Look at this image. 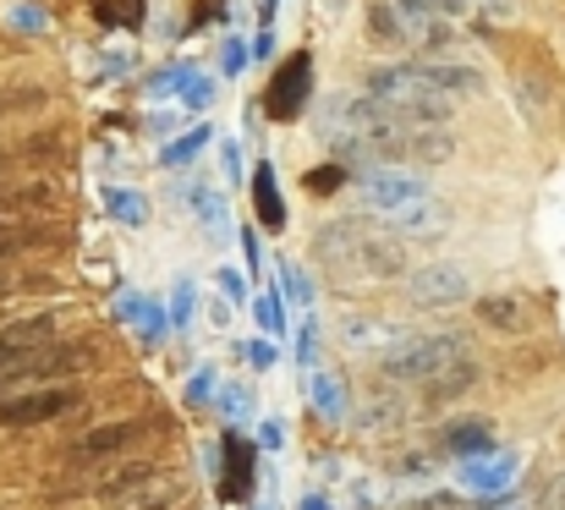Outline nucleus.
<instances>
[{
	"label": "nucleus",
	"instance_id": "1",
	"mask_svg": "<svg viewBox=\"0 0 565 510\" xmlns=\"http://www.w3.org/2000/svg\"><path fill=\"white\" fill-rule=\"evenodd\" d=\"M319 258L347 280H395L406 275V236L363 220H330L319 231Z\"/></svg>",
	"mask_w": 565,
	"mask_h": 510
},
{
	"label": "nucleus",
	"instance_id": "2",
	"mask_svg": "<svg viewBox=\"0 0 565 510\" xmlns=\"http://www.w3.org/2000/svg\"><path fill=\"white\" fill-rule=\"evenodd\" d=\"M467 357H472V351H467L461 336L406 340V346H395V351L384 357V373H390L395 384H428V379H439L445 368H456V362H467Z\"/></svg>",
	"mask_w": 565,
	"mask_h": 510
},
{
	"label": "nucleus",
	"instance_id": "3",
	"mask_svg": "<svg viewBox=\"0 0 565 510\" xmlns=\"http://www.w3.org/2000/svg\"><path fill=\"white\" fill-rule=\"evenodd\" d=\"M83 406V390L72 384H39V390H17V395H0V428H39V423H55L66 412Z\"/></svg>",
	"mask_w": 565,
	"mask_h": 510
},
{
	"label": "nucleus",
	"instance_id": "4",
	"mask_svg": "<svg viewBox=\"0 0 565 510\" xmlns=\"http://www.w3.org/2000/svg\"><path fill=\"white\" fill-rule=\"evenodd\" d=\"M143 434H149V423H143V417H127V423H99V428H88L83 439H72L66 461H72V467H110V461L132 456V450L143 445Z\"/></svg>",
	"mask_w": 565,
	"mask_h": 510
},
{
	"label": "nucleus",
	"instance_id": "5",
	"mask_svg": "<svg viewBox=\"0 0 565 510\" xmlns=\"http://www.w3.org/2000/svg\"><path fill=\"white\" fill-rule=\"evenodd\" d=\"M428 198V187L417 181V176H406V170H369L363 176V203L374 209L379 220H401V214H412L417 203Z\"/></svg>",
	"mask_w": 565,
	"mask_h": 510
},
{
	"label": "nucleus",
	"instance_id": "6",
	"mask_svg": "<svg viewBox=\"0 0 565 510\" xmlns=\"http://www.w3.org/2000/svg\"><path fill=\"white\" fill-rule=\"evenodd\" d=\"M308 94H313V61L297 50V55L269 77V88H264V110H269V121H297L302 105H308Z\"/></svg>",
	"mask_w": 565,
	"mask_h": 510
},
{
	"label": "nucleus",
	"instance_id": "7",
	"mask_svg": "<svg viewBox=\"0 0 565 510\" xmlns=\"http://www.w3.org/2000/svg\"><path fill=\"white\" fill-rule=\"evenodd\" d=\"M188 500V478L182 472H171V467H149L138 484H127L110 510H177Z\"/></svg>",
	"mask_w": 565,
	"mask_h": 510
},
{
	"label": "nucleus",
	"instance_id": "8",
	"mask_svg": "<svg viewBox=\"0 0 565 510\" xmlns=\"http://www.w3.org/2000/svg\"><path fill=\"white\" fill-rule=\"evenodd\" d=\"M406 297H412L417 308H456V302L472 297V286H467V275H461L456 264H428V269H417V275L406 280Z\"/></svg>",
	"mask_w": 565,
	"mask_h": 510
},
{
	"label": "nucleus",
	"instance_id": "9",
	"mask_svg": "<svg viewBox=\"0 0 565 510\" xmlns=\"http://www.w3.org/2000/svg\"><path fill=\"white\" fill-rule=\"evenodd\" d=\"M489 330H505V336H522V330H533L539 325V308H533V297H522V291H494V297H478V308H472Z\"/></svg>",
	"mask_w": 565,
	"mask_h": 510
},
{
	"label": "nucleus",
	"instance_id": "10",
	"mask_svg": "<svg viewBox=\"0 0 565 510\" xmlns=\"http://www.w3.org/2000/svg\"><path fill=\"white\" fill-rule=\"evenodd\" d=\"M55 340H61V325H55V319H22V325L0 330V368H17V362H28L33 351H44V346H55Z\"/></svg>",
	"mask_w": 565,
	"mask_h": 510
},
{
	"label": "nucleus",
	"instance_id": "11",
	"mask_svg": "<svg viewBox=\"0 0 565 510\" xmlns=\"http://www.w3.org/2000/svg\"><path fill=\"white\" fill-rule=\"evenodd\" d=\"M220 495L231 506H242L253 495V450L242 439H225V478H220Z\"/></svg>",
	"mask_w": 565,
	"mask_h": 510
},
{
	"label": "nucleus",
	"instance_id": "12",
	"mask_svg": "<svg viewBox=\"0 0 565 510\" xmlns=\"http://www.w3.org/2000/svg\"><path fill=\"white\" fill-rule=\"evenodd\" d=\"M253 198H258V220L280 231L286 225V203H280V187H275V170L269 166L253 170Z\"/></svg>",
	"mask_w": 565,
	"mask_h": 510
},
{
	"label": "nucleus",
	"instance_id": "13",
	"mask_svg": "<svg viewBox=\"0 0 565 510\" xmlns=\"http://www.w3.org/2000/svg\"><path fill=\"white\" fill-rule=\"evenodd\" d=\"M94 17L105 28H143V0H94Z\"/></svg>",
	"mask_w": 565,
	"mask_h": 510
},
{
	"label": "nucleus",
	"instance_id": "14",
	"mask_svg": "<svg viewBox=\"0 0 565 510\" xmlns=\"http://www.w3.org/2000/svg\"><path fill=\"white\" fill-rule=\"evenodd\" d=\"M188 203H192V214L209 225V231H225V214H220V198L209 192V187H192L188 192Z\"/></svg>",
	"mask_w": 565,
	"mask_h": 510
},
{
	"label": "nucleus",
	"instance_id": "15",
	"mask_svg": "<svg viewBox=\"0 0 565 510\" xmlns=\"http://www.w3.org/2000/svg\"><path fill=\"white\" fill-rule=\"evenodd\" d=\"M379 340H395V330L379 325V319H352L347 325V346H379Z\"/></svg>",
	"mask_w": 565,
	"mask_h": 510
},
{
	"label": "nucleus",
	"instance_id": "16",
	"mask_svg": "<svg viewBox=\"0 0 565 510\" xmlns=\"http://www.w3.org/2000/svg\"><path fill=\"white\" fill-rule=\"evenodd\" d=\"M330 187H341V170H335V166H324V170H308V192H313V198H324Z\"/></svg>",
	"mask_w": 565,
	"mask_h": 510
},
{
	"label": "nucleus",
	"instance_id": "17",
	"mask_svg": "<svg viewBox=\"0 0 565 510\" xmlns=\"http://www.w3.org/2000/svg\"><path fill=\"white\" fill-rule=\"evenodd\" d=\"M489 445V428H461V434H450V450H483Z\"/></svg>",
	"mask_w": 565,
	"mask_h": 510
},
{
	"label": "nucleus",
	"instance_id": "18",
	"mask_svg": "<svg viewBox=\"0 0 565 510\" xmlns=\"http://www.w3.org/2000/svg\"><path fill=\"white\" fill-rule=\"evenodd\" d=\"M220 11H225V0H198V17L192 22H214Z\"/></svg>",
	"mask_w": 565,
	"mask_h": 510
},
{
	"label": "nucleus",
	"instance_id": "19",
	"mask_svg": "<svg viewBox=\"0 0 565 510\" xmlns=\"http://www.w3.org/2000/svg\"><path fill=\"white\" fill-rule=\"evenodd\" d=\"M247 66V55H242V44H225V72H242Z\"/></svg>",
	"mask_w": 565,
	"mask_h": 510
},
{
	"label": "nucleus",
	"instance_id": "20",
	"mask_svg": "<svg viewBox=\"0 0 565 510\" xmlns=\"http://www.w3.org/2000/svg\"><path fill=\"white\" fill-rule=\"evenodd\" d=\"M550 510H565V472H561V484L550 489Z\"/></svg>",
	"mask_w": 565,
	"mask_h": 510
}]
</instances>
